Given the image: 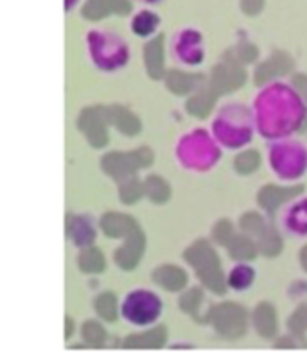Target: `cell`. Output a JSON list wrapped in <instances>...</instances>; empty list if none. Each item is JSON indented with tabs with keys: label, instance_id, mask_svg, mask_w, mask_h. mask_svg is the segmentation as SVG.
<instances>
[{
	"label": "cell",
	"instance_id": "6",
	"mask_svg": "<svg viewBox=\"0 0 307 354\" xmlns=\"http://www.w3.org/2000/svg\"><path fill=\"white\" fill-rule=\"evenodd\" d=\"M164 302L151 290H133L124 297L120 304V315L126 322L137 328L151 326L160 319Z\"/></svg>",
	"mask_w": 307,
	"mask_h": 354
},
{
	"label": "cell",
	"instance_id": "11",
	"mask_svg": "<svg viewBox=\"0 0 307 354\" xmlns=\"http://www.w3.org/2000/svg\"><path fill=\"white\" fill-rule=\"evenodd\" d=\"M77 2H80V0H65V9H67V11H71V9L76 8Z\"/></svg>",
	"mask_w": 307,
	"mask_h": 354
},
{
	"label": "cell",
	"instance_id": "8",
	"mask_svg": "<svg viewBox=\"0 0 307 354\" xmlns=\"http://www.w3.org/2000/svg\"><path fill=\"white\" fill-rule=\"evenodd\" d=\"M282 227L295 238H307V198H300L286 209Z\"/></svg>",
	"mask_w": 307,
	"mask_h": 354
},
{
	"label": "cell",
	"instance_id": "5",
	"mask_svg": "<svg viewBox=\"0 0 307 354\" xmlns=\"http://www.w3.org/2000/svg\"><path fill=\"white\" fill-rule=\"evenodd\" d=\"M270 167L277 178L295 182L307 173V148L300 140L282 139L270 146L268 151Z\"/></svg>",
	"mask_w": 307,
	"mask_h": 354
},
{
	"label": "cell",
	"instance_id": "9",
	"mask_svg": "<svg viewBox=\"0 0 307 354\" xmlns=\"http://www.w3.org/2000/svg\"><path fill=\"white\" fill-rule=\"evenodd\" d=\"M160 17L151 9H140L131 18V31L138 38H149L160 27Z\"/></svg>",
	"mask_w": 307,
	"mask_h": 354
},
{
	"label": "cell",
	"instance_id": "3",
	"mask_svg": "<svg viewBox=\"0 0 307 354\" xmlns=\"http://www.w3.org/2000/svg\"><path fill=\"white\" fill-rule=\"evenodd\" d=\"M90 62L101 72H119L131 59L128 41L111 29H90L85 36Z\"/></svg>",
	"mask_w": 307,
	"mask_h": 354
},
{
	"label": "cell",
	"instance_id": "12",
	"mask_svg": "<svg viewBox=\"0 0 307 354\" xmlns=\"http://www.w3.org/2000/svg\"><path fill=\"white\" fill-rule=\"evenodd\" d=\"M138 2H142V4H149V6H155V4H160L162 0H138Z\"/></svg>",
	"mask_w": 307,
	"mask_h": 354
},
{
	"label": "cell",
	"instance_id": "4",
	"mask_svg": "<svg viewBox=\"0 0 307 354\" xmlns=\"http://www.w3.org/2000/svg\"><path fill=\"white\" fill-rule=\"evenodd\" d=\"M176 158L183 169L207 173L221 160V146L207 130H191L182 135L176 146Z\"/></svg>",
	"mask_w": 307,
	"mask_h": 354
},
{
	"label": "cell",
	"instance_id": "1",
	"mask_svg": "<svg viewBox=\"0 0 307 354\" xmlns=\"http://www.w3.org/2000/svg\"><path fill=\"white\" fill-rule=\"evenodd\" d=\"M254 115L257 131L268 140L290 139L302 128L307 106L302 95L288 83L264 86L254 99Z\"/></svg>",
	"mask_w": 307,
	"mask_h": 354
},
{
	"label": "cell",
	"instance_id": "2",
	"mask_svg": "<svg viewBox=\"0 0 307 354\" xmlns=\"http://www.w3.org/2000/svg\"><path fill=\"white\" fill-rule=\"evenodd\" d=\"M257 130L254 110L246 104L228 103L212 121V135L221 148L241 149L248 146Z\"/></svg>",
	"mask_w": 307,
	"mask_h": 354
},
{
	"label": "cell",
	"instance_id": "7",
	"mask_svg": "<svg viewBox=\"0 0 307 354\" xmlns=\"http://www.w3.org/2000/svg\"><path fill=\"white\" fill-rule=\"evenodd\" d=\"M171 53L185 67H198L205 59V40L194 27H182L171 40Z\"/></svg>",
	"mask_w": 307,
	"mask_h": 354
},
{
	"label": "cell",
	"instance_id": "10",
	"mask_svg": "<svg viewBox=\"0 0 307 354\" xmlns=\"http://www.w3.org/2000/svg\"><path fill=\"white\" fill-rule=\"evenodd\" d=\"M255 279L254 268H250L246 265H237L236 268L232 270L230 275H228V284H230L232 290L236 292H243V290H248L252 286Z\"/></svg>",
	"mask_w": 307,
	"mask_h": 354
}]
</instances>
